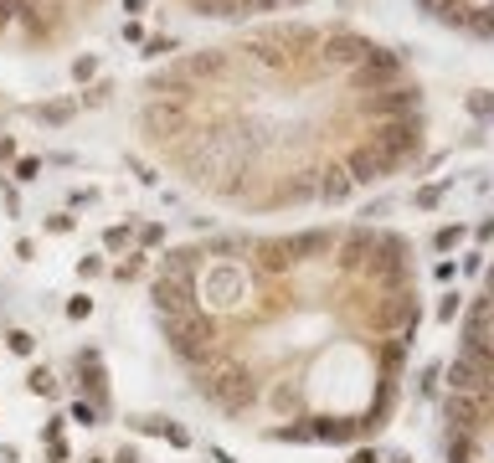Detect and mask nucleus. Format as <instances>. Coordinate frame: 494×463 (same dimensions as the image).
Segmentation results:
<instances>
[{"mask_svg":"<svg viewBox=\"0 0 494 463\" xmlns=\"http://www.w3.org/2000/svg\"><path fill=\"white\" fill-rule=\"evenodd\" d=\"M160 273L190 283V309L160 329L227 417H263L273 443H355L392 417L422 319L397 232L217 237L165 252Z\"/></svg>","mask_w":494,"mask_h":463,"instance_id":"1","label":"nucleus"},{"mask_svg":"<svg viewBox=\"0 0 494 463\" xmlns=\"http://www.w3.org/2000/svg\"><path fill=\"white\" fill-rule=\"evenodd\" d=\"M139 129L190 186L247 211L340 206L422 154L412 68L355 26L289 21L149 78Z\"/></svg>","mask_w":494,"mask_h":463,"instance_id":"2","label":"nucleus"},{"mask_svg":"<svg viewBox=\"0 0 494 463\" xmlns=\"http://www.w3.org/2000/svg\"><path fill=\"white\" fill-rule=\"evenodd\" d=\"M448 463H494V268L484 273V294L468 304L458 356L448 361Z\"/></svg>","mask_w":494,"mask_h":463,"instance_id":"3","label":"nucleus"},{"mask_svg":"<svg viewBox=\"0 0 494 463\" xmlns=\"http://www.w3.org/2000/svg\"><path fill=\"white\" fill-rule=\"evenodd\" d=\"M88 6L98 0H0V36L41 47V41H57Z\"/></svg>","mask_w":494,"mask_h":463,"instance_id":"4","label":"nucleus"},{"mask_svg":"<svg viewBox=\"0 0 494 463\" xmlns=\"http://www.w3.org/2000/svg\"><path fill=\"white\" fill-rule=\"evenodd\" d=\"M417 6L443 31H458L468 41H489L494 47V0H417Z\"/></svg>","mask_w":494,"mask_h":463,"instance_id":"5","label":"nucleus"},{"mask_svg":"<svg viewBox=\"0 0 494 463\" xmlns=\"http://www.w3.org/2000/svg\"><path fill=\"white\" fill-rule=\"evenodd\" d=\"M190 16H211V21H237V16H268V11H289V6H309V0H176Z\"/></svg>","mask_w":494,"mask_h":463,"instance_id":"6","label":"nucleus"},{"mask_svg":"<svg viewBox=\"0 0 494 463\" xmlns=\"http://www.w3.org/2000/svg\"><path fill=\"white\" fill-rule=\"evenodd\" d=\"M31 391H52V376H47V371H31Z\"/></svg>","mask_w":494,"mask_h":463,"instance_id":"7","label":"nucleus"}]
</instances>
